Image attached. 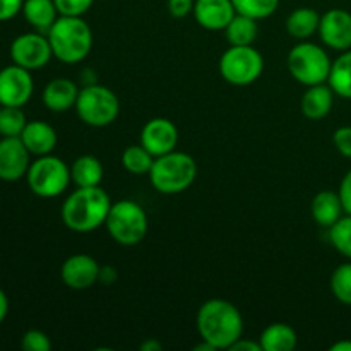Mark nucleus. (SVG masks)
Listing matches in <instances>:
<instances>
[{"mask_svg":"<svg viewBox=\"0 0 351 351\" xmlns=\"http://www.w3.org/2000/svg\"><path fill=\"white\" fill-rule=\"evenodd\" d=\"M197 332L201 339L208 341L216 350H230L243 336L242 312L228 300L211 298L199 307Z\"/></svg>","mask_w":351,"mask_h":351,"instance_id":"nucleus-1","label":"nucleus"},{"mask_svg":"<svg viewBox=\"0 0 351 351\" xmlns=\"http://www.w3.org/2000/svg\"><path fill=\"white\" fill-rule=\"evenodd\" d=\"M112 199L101 187H77L64 201L60 216L71 232L91 233L105 225Z\"/></svg>","mask_w":351,"mask_h":351,"instance_id":"nucleus-2","label":"nucleus"},{"mask_svg":"<svg viewBox=\"0 0 351 351\" xmlns=\"http://www.w3.org/2000/svg\"><path fill=\"white\" fill-rule=\"evenodd\" d=\"M47 36L53 57L69 65L84 60L91 53L95 41L91 26L82 16H58Z\"/></svg>","mask_w":351,"mask_h":351,"instance_id":"nucleus-3","label":"nucleus"},{"mask_svg":"<svg viewBox=\"0 0 351 351\" xmlns=\"http://www.w3.org/2000/svg\"><path fill=\"white\" fill-rule=\"evenodd\" d=\"M154 191L165 195H175L185 192L197 177V163L191 154L184 151H171L163 156L154 158L149 173Z\"/></svg>","mask_w":351,"mask_h":351,"instance_id":"nucleus-4","label":"nucleus"},{"mask_svg":"<svg viewBox=\"0 0 351 351\" xmlns=\"http://www.w3.org/2000/svg\"><path fill=\"white\" fill-rule=\"evenodd\" d=\"M105 226L119 245L134 247L146 239L149 219L143 206L132 199H122L112 204Z\"/></svg>","mask_w":351,"mask_h":351,"instance_id":"nucleus-5","label":"nucleus"},{"mask_svg":"<svg viewBox=\"0 0 351 351\" xmlns=\"http://www.w3.org/2000/svg\"><path fill=\"white\" fill-rule=\"evenodd\" d=\"M332 60L328 51L312 41H298L287 57V67L291 77L304 86L328 82Z\"/></svg>","mask_w":351,"mask_h":351,"instance_id":"nucleus-6","label":"nucleus"},{"mask_svg":"<svg viewBox=\"0 0 351 351\" xmlns=\"http://www.w3.org/2000/svg\"><path fill=\"white\" fill-rule=\"evenodd\" d=\"M26 180L31 192L38 197H58L67 191L69 184L72 182L71 167H67L64 160L53 154L36 156L27 170Z\"/></svg>","mask_w":351,"mask_h":351,"instance_id":"nucleus-7","label":"nucleus"},{"mask_svg":"<svg viewBox=\"0 0 351 351\" xmlns=\"http://www.w3.org/2000/svg\"><path fill=\"white\" fill-rule=\"evenodd\" d=\"M75 112L84 123L91 127H106L120 113L119 96L101 84L82 86L75 101Z\"/></svg>","mask_w":351,"mask_h":351,"instance_id":"nucleus-8","label":"nucleus"},{"mask_svg":"<svg viewBox=\"0 0 351 351\" xmlns=\"http://www.w3.org/2000/svg\"><path fill=\"white\" fill-rule=\"evenodd\" d=\"M264 58L254 45L233 47L219 58V74L228 84L250 86L263 75Z\"/></svg>","mask_w":351,"mask_h":351,"instance_id":"nucleus-9","label":"nucleus"},{"mask_svg":"<svg viewBox=\"0 0 351 351\" xmlns=\"http://www.w3.org/2000/svg\"><path fill=\"white\" fill-rule=\"evenodd\" d=\"M53 57L50 41L45 33H24L19 34L10 43V58L16 65L27 69V71H38L43 69Z\"/></svg>","mask_w":351,"mask_h":351,"instance_id":"nucleus-10","label":"nucleus"},{"mask_svg":"<svg viewBox=\"0 0 351 351\" xmlns=\"http://www.w3.org/2000/svg\"><path fill=\"white\" fill-rule=\"evenodd\" d=\"M34 82L31 71L21 65H7L0 71V105L21 106L23 108L31 99Z\"/></svg>","mask_w":351,"mask_h":351,"instance_id":"nucleus-11","label":"nucleus"},{"mask_svg":"<svg viewBox=\"0 0 351 351\" xmlns=\"http://www.w3.org/2000/svg\"><path fill=\"white\" fill-rule=\"evenodd\" d=\"M319 36L328 48L345 51L351 48V12L345 9H329L321 14Z\"/></svg>","mask_w":351,"mask_h":351,"instance_id":"nucleus-12","label":"nucleus"},{"mask_svg":"<svg viewBox=\"0 0 351 351\" xmlns=\"http://www.w3.org/2000/svg\"><path fill=\"white\" fill-rule=\"evenodd\" d=\"M101 266L88 254H74L67 257L60 267L62 283L71 290H88L98 283Z\"/></svg>","mask_w":351,"mask_h":351,"instance_id":"nucleus-13","label":"nucleus"},{"mask_svg":"<svg viewBox=\"0 0 351 351\" xmlns=\"http://www.w3.org/2000/svg\"><path fill=\"white\" fill-rule=\"evenodd\" d=\"M141 144L153 154L154 158L175 151L178 144V129L170 119L154 117L144 123L141 130Z\"/></svg>","mask_w":351,"mask_h":351,"instance_id":"nucleus-14","label":"nucleus"},{"mask_svg":"<svg viewBox=\"0 0 351 351\" xmlns=\"http://www.w3.org/2000/svg\"><path fill=\"white\" fill-rule=\"evenodd\" d=\"M31 167V153L21 137H2L0 141V180L16 182L26 177Z\"/></svg>","mask_w":351,"mask_h":351,"instance_id":"nucleus-15","label":"nucleus"},{"mask_svg":"<svg viewBox=\"0 0 351 351\" xmlns=\"http://www.w3.org/2000/svg\"><path fill=\"white\" fill-rule=\"evenodd\" d=\"M194 19L208 31H225L237 10L232 0H195Z\"/></svg>","mask_w":351,"mask_h":351,"instance_id":"nucleus-16","label":"nucleus"},{"mask_svg":"<svg viewBox=\"0 0 351 351\" xmlns=\"http://www.w3.org/2000/svg\"><path fill=\"white\" fill-rule=\"evenodd\" d=\"M81 89L77 88L74 81L67 77H55L45 86L43 95V105L47 106L50 112L62 113L67 112V110L75 108V101H77V96Z\"/></svg>","mask_w":351,"mask_h":351,"instance_id":"nucleus-17","label":"nucleus"},{"mask_svg":"<svg viewBox=\"0 0 351 351\" xmlns=\"http://www.w3.org/2000/svg\"><path fill=\"white\" fill-rule=\"evenodd\" d=\"M21 141L33 156H45V154L53 153L58 137L57 130L50 123L43 120H33L26 123L21 134Z\"/></svg>","mask_w":351,"mask_h":351,"instance_id":"nucleus-18","label":"nucleus"},{"mask_svg":"<svg viewBox=\"0 0 351 351\" xmlns=\"http://www.w3.org/2000/svg\"><path fill=\"white\" fill-rule=\"evenodd\" d=\"M335 105V91L328 82L308 86L300 101L302 113L308 120H322L331 113Z\"/></svg>","mask_w":351,"mask_h":351,"instance_id":"nucleus-19","label":"nucleus"},{"mask_svg":"<svg viewBox=\"0 0 351 351\" xmlns=\"http://www.w3.org/2000/svg\"><path fill=\"white\" fill-rule=\"evenodd\" d=\"M311 215L314 218V221L317 223L322 228H331L343 215H345V209H343L341 199L339 194L335 191H321L314 195L311 204Z\"/></svg>","mask_w":351,"mask_h":351,"instance_id":"nucleus-20","label":"nucleus"},{"mask_svg":"<svg viewBox=\"0 0 351 351\" xmlns=\"http://www.w3.org/2000/svg\"><path fill=\"white\" fill-rule=\"evenodd\" d=\"M21 12L34 31L45 34L60 16L53 0H24Z\"/></svg>","mask_w":351,"mask_h":351,"instance_id":"nucleus-21","label":"nucleus"},{"mask_svg":"<svg viewBox=\"0 0 351 351\" xmlns=\"http://www.w3.org/2000/svg\"><path fill=\"white\" fill-rule=\"evenodd\" d=\"M319 24H321V14L317 10L312 7H298V9L291 10L285 26L291 38L305 41L317 33Z\"/></svg>","mask_w":351,"mask_h":351,"instance_id":"nucleus-22","label":"nucleus"},{"mask_svg":"<svg viewBox=\"0 0 351 351\" xmlns=\"http://www.w3.org/2000/svg\"><path fill=\"white\" fill-rule=\"evenodd\" d=\"M259 343L263 351H293L298 345V336L291 326L274 322L264 329Z\"/></svg>","mask_w":351,"mask_h":351,"instance_id":"nucleus-23","label":"nucleus"},{"mask_svg":"<svg viewBox=\"0 0 351 351\" xmlns=\"http://www.w3.org/2000/svg\"><path fill=\"white\" fill-rule=\"evenodd\" d=\"M103 165L93 154H82L71 165V178L77 187H98L103 182Z\"/></svg>","mask_w":351,"mask_h":351,"instance_id":"nucleus-24","label":"nucleus"},{"mask_svg":"<svg viewBox=\"0 0 351 351\" xmlns=\"http://www.w3.org/2000/svg\"><path fill=\"white\" fill-rule=\"evenodd\" d=\"M259 21L252 19L243 14H235L228 26L225 27L226 40L233 47H245V45H254V41L259 36Z\"/></svg>","mask_w":351,"mask_h":351,"instance_id":"nucleus-25","label":"nucleus"},{"mask_svg":"<svg viewBox=\"0 0 351 351\" xmlns=\"http://www.w3.org/2000/svg\"><path fill=\"white\" fill-rule=\"evenodd\" d=\"M328 84L336 96L351 99V48L341 51V55L332 60Z\"/></svg>","mask_w":351,"mask_h":351,"instance_id":"nucleus-26","label":"nucleus"},{"mask_svg":"<svg viewBox=\"0 0 351 351\" xmlns=\"http://www.w3.org/2000/svg\"><path fill=\"white\" fill-rule=\"evenodd\" d=\"M154 163V156L143 146L134 144L127 146L122 153V165L129 173L132 175H147Z\"/></svg>","mask_w":351,"mask_h":351,"instance_id":"nucleus-27","label":"nucleus"},{"mask_svg":"<svg viewBox=\"0 0 351 351\" xmlns=\"http://www.w3.org/2000/svg\"><path fill=\"white\" fill-rule=\"evenodd\" d=\"M27 120L21 106H0V136L21 137Z\"/></svg>","mask_w":351,"mask_h":351,"instance_id":"nucleus-28","label":"nucleus"},{"mask_svg":"<svg viewBox=\"0 0 351 351\" xmlns=\"http://www.w3.org/2000/svg\"><path fill=\"white\" fill-rule=\"evenodd\" d=\"M329 242L343 257L351 261V215H343L329 228Z\"/></svg>","mask_w":351,"mask_h":351,"instance_id":"nucleus-29","label":"nucleus"},{"mask_svg":"<svg viewBox=\"0 0 351 351\" xmlns=\"http://www.w3.org/2000/svg\"><path fill=\"white\" fill-rule=\"evenodd\" d=\"M237 14H243L256 21L267 19L280 7V0H232Z\"/></svg>","mask_w":351,"mask_h":351,"instance_id":"nucleus-30","label":"nucleus"},{"mask_svg":"<svg viewBox=\"0 0 351 351\" xmlns=\"http://www.w3.org/2000/svg\"><path fill=\"white\" fill-rule=\"evenodd\" d=\"M331 291L338 302L351 307V261L343 263L332 271Z\"/></svg>","mask_w":351,"mask_h":351,"instance_id":"nucleus-31","label":"nucleus"},{"mask_svg":"<svg viewBox=\"0 0 351 351\" xmlns=\"http://www.w3.org/2000/svg\"><path fill=\"white\" fill-rule=\"evenodd\" d=\"M21 348L24 351H50L51 341L48 335H45L40 329H29L24 332L21 339Z\"/></svg>","mask_w":351,"mask_h":351,"instance_id":"nucleus-32","label":"nucleus"},{"mask_svg":"<svg viewBox=\"0 0 351 351\" xmlns=\"http://www.w3.org/2000/svg\"><path fill=\"white\" fill-rule=\"evenodd\" d=\"M60 16H84L95 0H53Z\"/></svg>","mask_w":351,"mask_h":351,"instance_id":"nucleus-33","label":"nucleus"},{"mask_svg":"<svg viewBox=\"0 0 351 351\" xmlns=\"http://www.w3.org/2000/svg\"><path fill=\"white\" fill-rule=\"evenodd\" d=\"M332 144H335L336 151H338L341 156L350 158L351 160V125L336 129L335 136H332Z\"/></svg>","mask_w":351,"mask_h":351,"instance_id":"nucleus-34","label":"nucleus"},{"mask_svg":"<svg viewBox=\"0 0 351 351\" xmlns=\"http://www.w3.org/2000/svg\"><path fill=\"white\" fill-rule=\"evenodd\" d=\"M195 0H168V12L175 19H184L194 10Z\"/></svg>","mask_w":351,"mask_h":351,"instance_id":"nucleus-35","label":"nucleus"},{"mask_svg":"<svg viewBox=\"0 0 351 351\" xmlns=\"http://www.w3.org/2000/svg\"><path fill=\"white\" fill-rule=\"evenodd\" d=\"M24 0H0V23L10 21L23 10Z\"/></svg>","mask_w":351,"mask_h":351,"instance_id":"nucleus-36","label":"nucleus"},{"mask_svg":"<svg viewBox=\"0 0 351 351\" xmlns=\"http://www.w3.org/2000/svg\"><path fill=\"white\" fill-rule=\"evenodd\" d=\"M338 194H339V199H341L345 215H351V170L346 171L345 177L341 178Z\"/></svg>","mask_w":351,"mask_h":351,"instance_id":"nucleus-37","label":"nucleus"},{"mask_svg":"<svg viewBox=\"0 0 351 351\" xmlns=\"http://www.w3.org/2000/svg\"><path fill=\"white\" fill-rule=\"evenodd\" d=\"M117 280H119V273H117L115 267H113V266H101V269H99L98 283L105 285V287H110V285L115 283Z\"/></svg>","mask_w":351,"mask_h":351,"instance_id":"nucleus-38","label":"nucleus"},{"mask_svg":"<svg viewBox=\"0 0 351 351\" xmlns=\"http://www.w3.org/2000/svg\"><path fill=\"white\" fill-rule=\"evenodd\" d=\"M230 350H232V351H263L259 341H252V339H243V336L239 339V341L233 343L232 348H230Z\"/></svg>","mask_w":351,"mask_h":351,"instance_id":"nucleus-39","label":"nucleus"},{"mask_svg":"<svg viewBox=\"0 0 351 351\" xmlns=\"http://www.w3.org/2000/svg\"><path fill=\"white\" fill-rule=\"evenodd\" d=\"M7 314H9V298H7L5 291L0 288V324L5 321Z\"/></svg>","mask_w":351,"mask_h":351,"instance_id":"nucleus-40","label":"nucleus"},{"mask_svg":"<svg viewBox=\"0 0 351 351\" xmlns=\"http://www.w3.org/2000/svg\"><path fill=\"white\" fill-rule=\"evenodd\" d=\"M139 348L141 351H161L163 350V345H161L156 338H149L146 339V341L141 343Z\"/></svg>","mask_w":351,"mask_h":351,"instance_id":"nucleus-41","label":"nucleus"},{"mask_svg":"<svg viewBox=\"0 0 351 351\" xmlns=\"http://www.w3.org/2000/svg\"><path fill=\"white\" fill-rule=\"evenodd\" d=\"M331 351H351V339H341L329 348Z\"/></svg>","mask_w":351,"mask_h":351,"instance_id":"nucleus-42","label":"nucleus"},{"mask_svg":"<svg viewBox=\"0 0 351 351\" xmlns=\"http://www.w3.org/2000/svg\"><path fill=\"white\" fill-rule=\"evenodd\" d=\"M194 350H195V351H216L215 346L209 345V343L204 341V339H202V341L199 343L197 346H194Z\"/></svg>","mask_w":351,"mask_h":351,"instance_id":"nucleus-43","label":"nucleus"},{"mask_svg":"<svg viewBox=\"0 0 351 351\" xmlns=\"http://www.w3.org/2000/svg\"><path fill=\"white\" fill-rule=\"evenodd\" d=\"M0 106H2V105H0Z\"/></svg>","mask_w":351,"mask_h":351,"instance_id":"nucleus-44","label":"nucleus"}]
</instances>
